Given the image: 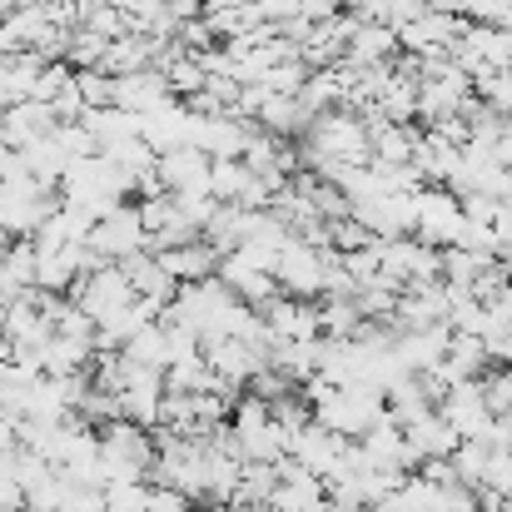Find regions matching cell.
<instances>
[{"label": "cell", "instance_id": "6da1fadb", "mask_svg": "<svg viewBox=\"0 0 512 512\" xmlns=\"http://www.w3.org/2000/svg\"><path fill=\"white\" fill-rule=\"evenodd\" d=\"M299 160H334V165H368L373 150H368V130L353 110H324L309 120L304 130V150Z\"/></svg>", "mask_w": 512, "mask_h": 512}, {"label": "cell", "instance_id": "7a4b0ae2", "mask_svg": "<svg viewBox=\"0 0 512 512\" xmlns=\"http://www.w3.org/2000/svg\"><path fill=\"white\" fill-rule=\"evenodd\" d=\"M150 438L135 423H110L100 438V478L105 483H140L150 468Z\"/></svg>", "mask_w": 512, "mask_h": 512}, {"label": "cell", "instance_id": "3957f363", "mask_svg": "<svg viewBox=\"0 0 512 512\" xmlns=\"http://www.w3.org/2000/svg\"><path fill=\"white\" fill-rule=\"evenodd\" d=\"M145 244H150V234H145V224H140V209H135V204H115V209H105V214L95 219L90 239H85V249H95V254H105V259L145 254Z\"/></svg>", "mask_w": 512, "mask_h": 512}, {"label": "cell", "instance_id": "277c9868", "mask_svg": "<svg viewBox=\"0 0 512 512\" xmlns=\"http://www.w3.org/2000/svg\"><path fill=\"white\" fill-rule=\"evenodd\" d=\"M155 179L174 199H209V155L194 150V145L170 150V155L155 160Z\"/></svg>", "mask_w": 512, "mask_h": 512}, {"label": "cell", "instance_id": "5b68a950", "mask_svg": "<svg viewBox=\"0 0 512 512\" xmlns=\"http://www.w3.org/2000/svg\"><path fill=\"white\" fill-rule=\"evenodd\" d=\"M274 279L294 294H314V289H324V254L304 239H289L274 259Z\"/></svg>", "mask_w": 512, "mask_h": 512}, {"label": "cell", "instance_id": "8992f818", "mask_svg": "<svg viewBox=\"0 0 512 512\" xmlns=\"http://www.w3.org/2000/svg\"><path fill=\"white\" fill-rule=\"evenodd\" d=\"M165 105H174V95L155 65L140 70V75H120V80H115V110L145 120V115H155V110H165Z\"/></svg>", "mask_w": 512, "mask_h": 512}, {"label": "cell", "instance_id": "52a82bcc", "mask_svg": "<svg viewBox=\"0 0 512 512\" xmlns=\"http://www.w3.org/2000/svg\"><path fill=\"white\" fill-rule=\"evenodd\" d=\"M393 60H398V35L388 25L358 20L348 45H343V65L348 70H373V65H393Z\"/></svg>", "mask_w": 512, "mask_h": 512}, {"label": "cell", "instance_id": "ba28073f", "mask_svg": "<svg viewBox=\"0 0 512 512\" xmlns=\"http://www.w3.org/2000/svg\"><path fill=\"white\" fill-rule=\"evenodd\" d=\"M155 259H160V269L170 274L174 284H199V279H209V274L219 269V254H214V244H204V239H189V244H179V249H160Z\"/></svg>", "mask_w": 512, "mask_h": 512}, {"label": "cell", "instance_id": "9c48e42d", "mask_svg": "<svg viewBox=\"0 0 512 512\" xmlns=\"http://www.w3.org/2000/svg\"><path fill=\"white\" fill-rule=\"evenodd\" d=\"M85 130H90V140L100 145V155L110 150V145H120V140H130V135H140V115H125V110H85V120H80Z\"/></svg>", "mask_w": 512, "mask_h": 512}, {"label": "cell", "instance_id": "30bf717a", "mask_svg": "<svg viewBox=\"0 0 512 512\" xmlns=\"http://www.w3.org/2000/svg\"><path fill=\"white\" fill-rule=\"evenodd\" d=\"M254 174L244 170V160H209V199L214 204H239Z\"/></svg>", "mask_w": 512, "mask_h": 512}, {"label": "cell", "instance_id": "8fae6325", "mask_svg": "<svg viewBox=\"0 0 512 512\" xmlns=\"http://www.w3.org/2000/svg\"><path fill=\"white\" fill-rule=\"evenodd\" d=\"M269 324L284 334V339H309L319 329V314L314 309H299V304H274L269 309Z\"/></svg>", "mask_w": 512, "mask_h": 512}, {"label": "cell", "instance_id": "7c38bea8", "mask_svg": "<svg viewBox=\"0 0 512 512\" xmlns=\"http://www.w3.org/2000/svg\"><path fill=\"white\" fill-rule=\"evenodd\" d=\"M75 90L85 100V110H110L115 105V80L100 70H75Z\"/></svg>", "mask_w": 512, "mask_h": 512}, {"label": "cell", "instance_id": "4fadbf2b", "mask_svg": "<svg viewBox=\"0 0 512 512\" xmlns=\"http://www.w3.org/2000/svg\"><path fill=\"white\" fill-rule=\"evenodd\" d=\"M105 512H150V488L145 483H110Z\"/></svg>", "mask_w": 512, "mask_h": 512}, {"label": "cell", "instance_id": "5bb4252c", "mask_svg": "<svg viewBox=\"0 0 512 512\" xmlns=\"http://www.w3.org/2000/svg\"><path fill=\"white\" fill-rule=\"evenodd\" d=\"M334 15H343V0H299V20H309V25H324Z\"/></svg>", "mask_w": 512, "mask_h": 512}, {"label": "cell", "instance_id": "9a60e30c", "mask_svg": "<svg viewBox=\"0 0 512 512\" xmlns=\"http://www.w3.org/2000/svg\"><path fill=\"white\" fill-rule=\"evenodd\" d=\"M150 512H189V498L174 493V488H155L150 493Z\"/></svg>", "mask_w": 512, "mask_h": 512}]
</instances>
